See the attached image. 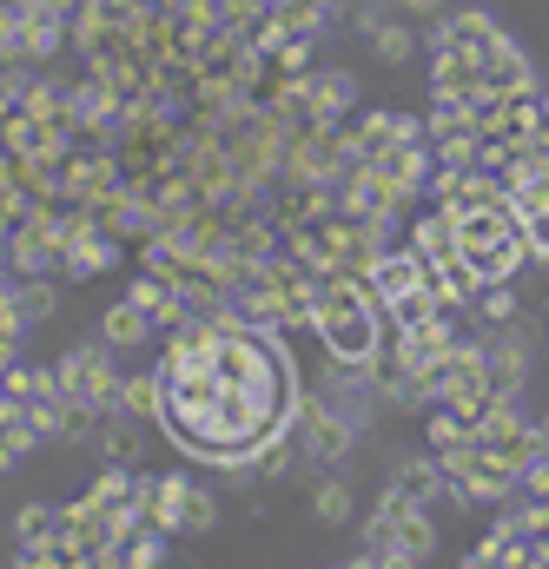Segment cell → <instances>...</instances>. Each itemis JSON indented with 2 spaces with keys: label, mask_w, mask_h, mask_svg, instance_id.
<instances>
[{
  "label": "cell",
  "mask_w": 549,
  "mask_h": 569,
  "mask_svg": "<svg viewBox=\"0 0 549 569\" xmlns=\"http://www.w3.org/2000/svg\"><path fill=\"white\" fill-rule=\"evenodd\" d=\"M60 391L73 405V430H93L100 418H120V398H127V378L107 365L100 345H73L60 358Z\"/></svg>",
  "instance_id": "6da1fadb"
},
{
  "label": "cell",
  "mask_w": 549,
  "mask_h": 569,
  "mask_svg": "<svg viewBox=\"0 0 549 569\" xmlns=\"http://www.w3.org/2000/svg\"><path fill=\"white\" fill-rule=\"evenodd\" d=\"M291 437H298L305 463L338 470V463L351 457V437H358V425H351L338 405H305V411H298V425H291Z\"/></svg>",
  "instance_id": "7a4b0ae2"
},
{
  "label": "cell",
  "mask_w": 549,
  "mask_h": 569,
  "mask_svg": "<svg viewBox=\"0 0 549 569\" xmlns=\"http://www.w3.org/2000/svg\"><path fill=\"white\" fill-rule=\"evenodd\" d=\"M430 40H450V47H463L477 67H490V53H497L510 33L490 20V7H483V0H470V7H457L450 20H437V27H430Z\"/></svg>",
  "instance_id": "3957f363"
},
{
  "label": "cell",
  "mask_w": 549,
  "mask_h": 569,
  "mask_svg": "<svg viewBox=\"0 0 549 569\" xmlns=\"http://www.w3.org/2000/svg\"><path fill=\"white\" fill-rule=\"evenodd\" d=\"M385 517H391V530H398V557L391 563H423L430 550H437V523H430V503H405L398 490H385V503H378Z\"/></svg>",
  "instance_id": "277c9868"
},
{
  "label": "cell",
  "mask_w": 549,
  "mask_h": 569,
  "mask_svg": "<svg viewBox=\"0 0 549 569\" xmlns=\"http://www.w3.org/2000/svg\"><path fill=\"white\" fill-rule=\"evenodd\" d=\"M338 192H345V212H358V219H398V212L411 206V199H405V192H398V186H391V179H385L378 166L351 172V179H345Z\"/></svg>",
  "instance_id": "5b68a950"
},
{
  "label": "cell",
  "mask_w": 549,
  "mask_h": 569,
  "mask_svg": "<svg viewBox=\"0 0 549 569\" xmlns=\"http://www.w3.org/2000/svg\"><path fill=\"white\" fill-rule=\"evenodd\" d=\"M365 284L385 298V305H398L405 291H417V284H430V259L417 252V246H405V252H385L371 272H365Z\"/></svg>",
  "instance_id": "8992f818"
},
{
  "label": "cell",
  "mask_w": 549,
  "mask_h": 569,
  "mask_svg": "<svg viewBox=\"0 0 549 569\" xmlns=\"http://www.w3.org/2000/svg\"><path fill=\"white\" fill-rule=\"evenodd\" d=\"M378 172L405 192V199H417V192H430V172H437V146L430 140H405V146H391L385 159H378Z\"/></svg>",
  "instance_id": "52a82bcc"
},
{
  "label": "cell",
  "mask_w": 549,
  "mask_h": 569,
  "mask_svg": "<svg viewBox=\"0 0 549 569\" xmlns=\"http://www.w3.org/2000/svg\"><path fill=\"white\" fill-rule=\"evenodd\" d=\"M351 107H358V80H351V67H325V73H311V113H318L325 127H345Z\"/></svg>",
  "instance_id": "ba28073f"
},
{
  "label": "cell",
  "mask_w": 549,
  "mask_h": 569,
  "mask_svg": "<svg viewBox=\"0 0 549 569\" xmlns=\"http://www.w3.org/2000/svg\"><path fill=\"white\" fill-rule=\"evenodd\" d=\"M391 490H398L405 503H437V497H450V470H443V457L430 450V457H411V463H398Z\"/></svg>",
  "instance_id": "9c48e42d"
},
{
  "label": "cell",
  "mask_w": 549,
  "mask_h": 569,
  "mask_svg": "<svg viewBox=\"0 0 549 569\" xmlns=\"http://www.w3.org/2000/svg\"><path fill=\"white\" fill-rule=\"evenodd\" d=\"M159 331V318L139 305V298H120V305H107V318H100V338L113 345V351H133V345H146Z\"/></svg>",
  "instance_id": "30bf717a"
},
{
  "label": "cell",
  "mask_w": 549,
  "mask_h": 569,
  "mask_svg": "<svg viewBox=\"0 0 549 569\" xmlns=\"http://www.w3.org/2000/svg\"><path fill=\"white\" fill-rule=\"evenodd\" d=\"M192 490H199V483H192L186 470H166L159 490H152V523L172 530V537H186V503H192Z\"/></svg>",
  "instance_id": "8fae6325"
},
{
  "label": "cell",
  "mask_w": 549,
  "mask_h": 569,
  "mask_svg": "<svg viewBox=\"0 0 549 569\" xmlns=\"http://www.w3.org/2000/svg\"><path fill=\"white\" fill-rule=\"evenodd\" d=\"M523 378H530V351H523V338H490V385H497L503 398H517Z\"/></svg>",
  "instance_id": "7c38bea8"
},
{
  "label": "cell",
  "mask_w": 549,
  "mask_h": 569,
  "mask_svg": "<svg viewBox=\"0 0 549 569\" xmlns=\"http://www.w3.org/2000/svg\"><path fill=\"white\" fill-rule=\"evenodd\" d=\"M311 523H318V530H345V523H351V483L325 477V483L311 490Z\"/></svg>",
  "instance_id": "4fadbf2b"
},
{
  "label": "cell",
  "mask_w": 549,
  "mask_h": 569,
  "mask_svg": "<svg viewBox=\"0 0 549 569\" xmlns=\"http://www.w3.org/2000/svg\"><path fill=\"white\" fill-rule=\"evenodd\" d=\"M371 53H378L385 67H411V60H417V33H411V20H385V27L371 33Z\"/></svg>",
  "instance_id": "5bb4252c"
},
{
  "label": "cell",
  "mask_w": 549,
  "mask_h": 569,
  "mask_svg": "<svg viewBox=\"0 0 549 569\" xmlns=\"http://www.w3.org/2000/svg\"><path fill=\"white\" fill-rule=\"evenodd\" d=\"M391 311V325H430V318H443L450 305H443V291L437 284H417V291H405L398 305H385Z\"/></svg>",
  "instance_id": "9a60e30c"
},
{
  "label": "cell",
  "mask_w": 549,
  "mask_h": 569,
  "mask_svg": "<svg viewBox=\"0 0 549 569\" xmlns=\"http://www.w3.org/2000/svg\"><path fill=\"white\" fill-rule=\"evenodd\" d=\"M120 411H127V418H159V411H166V378H159V371H139V378H127Z\"/></svg>",
  "instance_id": "2e32d148"
},
{
  "label": "cell",
  "mask_w": 549,
  "mask_h": 569,
  "mask_svg": "<svg viewBox=\"0 0 549 569\" xmlns=\"http://www.w3.org/2000/svg\"><path fill=\"white\" fill-rule=\"evenodd\" d=\"M338 0H278L272 13L291 27V33H325V13H331Z\"/></svg>",
  "instance_id": "e0dca14e"
},
{
  "label": "cell",
  "mask_w": 549,
  "mask_h": 569,
  "mask_svg": "<svg viewBox=\"0 0 549 569\" xmlns=\"http://www.w3.org/2000/svg\"><path fill=\"white\" fill-rule=\"evenodd\" d=\"M477 318H483V325H510V318H517V291H510V279L477 291Z\"/></svg>",
  "instance_id": "ac0fdd59"
},
{
  "label": "cell",
  "mask_w": 549,
  "mask_h": 569,
  "mask_svg": "<svg viewBox=\"0 0 549 569\" xmlns=\"http://www.w3.org/2000/svg\"><path fill=\"white\" fill-rule=\"evenodd\" d=\"M212 523H219V503H212V490L199 483V490H192V503H186V537H206Z\"/></svg>",
  "instance_id": "d6986e66"
},
{
  "label": "cell",
  "mask_w": 549,
  "mask_h": 569,
  "mask_svg": "<svg viewBox=\"0 0 549 569\" xmlns=\"http://www.w3.org/2000/svg\"><path fill=\"white\" fill-rule=\"evenodd\" d=\"M530 146L549 152V93H537V127H530Z\"/></svg>",
  "instance_id": "ffe728a7"
},
{
  "label": "cell",
  "mask_w": 549,
  "mask_h": 569,
  "mask_svg": "<svg viewBox=\"0 0 549 569\" xmlns=\"http://www.w3.org/2000/svg\"><path fill=\"white\" fill-rule=\"evenodd\" d=\"M398 7H411V13H437L443 0H398Z\"/></svg>",
  "instance_id": "44dd1931"
},
{
  "label": "cell",
  "mask_w": 549,
  "mask_h": 569,
  "mask_svg": "<svg viewBox=\"0 0 549 569\" xmlns=\"http://www.w3.org/2000/svg\"><path fill=\"white\" fill-rule=\"evenodd\" d=\"M483 7H490V0H483Z\"/></svg>",
  "instance_id": "7402d4cb"
}]
</instances>
